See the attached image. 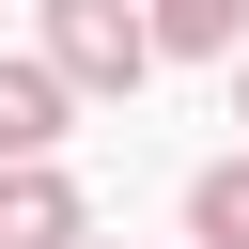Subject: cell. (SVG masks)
Returning <instances> with one entry per match:
<instances>
[{
	"instance_id": "obj_1",
	"label": "cell",
	"mask_w": 249,
	"mask_h": 249,
	"mask_svg": "<svg viewBox=\"0 0 249 249\" xmlns=\"http://www.w3.org/2000/svg\"><path fill=\"white\" fill-rule=\"evenodd\" d=\"M47 62L78 93H140L156 78V0H47Z\"/></svg>"
},
{
	"instance_id": "obj_4",
	"label": "cell",
	"mask_w": 249,
	"mask_h": 249,
	"mask_svg": "<svg viewBox=\"0 0 249 249\" xmlns=\"http://www.w3.org/2000/svg\"><path fill=\"white\" fill-rule=\"evenodd\" d=\"M156 47L171 62H233L249 47V0H156Z\"/></svg>"
},
{
	"instance_id": "obj_3",
	"label": "cell",
	"mask_w": 249,
	"mask_h": 249,
	"mask_svg": "<svg viewBox=\"0 0 249 249\" xmlns=\"http://www.w3.org/2000/svg\"><path fill=\"white\" fill-rule=\"evenodd\" d=\"M62 109H78V78H62V62H0V156H47V140H62Z\"/></svg>"
},
{
	"instance_id": "obj_2",
	"label": "cell",
	"mask_w": 249,
	"mask_h": 249,
	"mask_svg": "<svg viewBox=\"0 0 249 249\" xmlns=\"http://www.w3.org/2000/svg\"><path fill=\"white\" fill-rule=\"evenodd\" d=\"M0 249H93V202L47 156H0Z\"/></svg>"
},
{
	"instance_id": "obj_6",
	"label": "cell",
	"mask_w": 249,
	"mask_h": 249,
	"mask_svg": "<svg viewBox=\"0 0 249 249\" xmlns=\"http://www.w3.org/2000/svg\"><path fill=\"white\" fill-rule=\"evenodd\" d=\"M233 109H249V47H233Z\"/></svg>"
},
{
	"instance_id": "obj_5",
	"label": "cell",
	"mask_w": 249,
	"mask_h": 249,
	"mask_svg": "<svg viewBox=\"0 0 249 249\" xmlns=\"http://www.w3.org/2000/svg\"><path fill=\"white\" fill-rule=\"evenodd\" d=\"M187 233H202V249H249V156H218V171L187 187Z\"/></svg>"
}]
</instances>
